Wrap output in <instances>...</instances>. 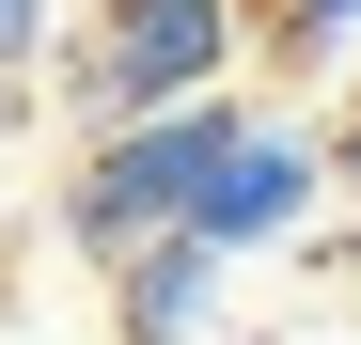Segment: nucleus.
Listing matches in <instances>:
<instances>
[{
	"mask_svg": "<svg viewBox=\"0 0 361 345\" xmlns=\"http://www.w3.org/2000/svg\"><path fill=\"white\" fill-rule=\"evenodd\" d=\"M252 126V94H157V110H126V126H79V172H63V251H142V236H173V220L204 204V172H220V142Z\"/></svg>",
	"mask_w": 361,
	"mask_h": 345,
	"instance_id": "nucleus-1",
	"label": "nucleus"
},
{
	"mask_svg": "<svg viewBox=\"0 0 361 345\" xmlns=\"http://www.w3.org/2000/svg\"><path fill=\"white\" fill-rule=\"evenodd\" d=\"M252 47H267L252 0H79V32H63L47 79H63L79 126H126V110H157V94H220Z\"/></svg>",
	"mask_w": 361,
	"mask_h": 345,
	"instance_id": "nucleus-2",
	"label": "nucleus"
},
{
	"mask_svg": "<svg viewBox=\"0 0 361 345\" xmlns=\"http://www.w3.org/2000/svg\"><path fill=\"white\" fill-rule=\"evenodd\" d=\"M330 189H345L330 126H314V110H267V94H252V126L220 142V172H204V204H189V220H204L220 251H298Z\"/></svg>",
	"mask_w": 361,
	"mask_h": 345,
	"instance_id": "nucleus-3",
	"label": "nucleus"
},
{
	"mask_svg": "<svg viewBox=\"0 0 361 345\" xmlns=\"http://www.w3.org/2000/svg\"><path fill=\"white\" fill-rule=\"evenodd\" d=\"M252 267V251H220L204 220H173V236L142 251H110V345H204L220 330V282Z\"/></svg>",
	"mask_w": 361,
	"mask_h": 345,
	"instance_id": "nucleus-4",
	"label": "nucleus"
},
{
	"mask_svg": "<svg viewBox=\"0 0 361 345\" xmlns=\"http://www.w3.org/2000/svg\"><path fill=\"white\" fill-rule=\"evenodd\" d=\"M345 47H361V0H283V16H267V63H298V79L345 63Z\"/></svg>",
	"mask_w": 361,
	"mask_h": 345,
	"instance_id": "nucleus-5",
	"label": "nucleus"
},
{
	"mask_svg": "<svg viewBox=\"0 0 361 345\" xmlns=\"http://www.w3.org/2000/svg\"><path fill=\"white\" fill-rule=\"evenodd\" d=\"M63 32H79V0H0V63H16V79L63 63Z\"/></svg>",
	"mask_w": 361,
	"mask_h": 345,
	"instance_id": "nucleus-6",
	"label": "nucleus"
},
{
	"mask_svg": "<svg viewBox=\"0 0 361 345\" xmlns=\"http://www.w3.org/2000/svg\"><path fill=\"white\" fill-rule=\"evenodd\" d=\"M330 157H345V189H361V110H330Z\"/></svg>",
	"mask_w": 361,
	"mask_h": 345,
	"instance_id": "nucleus-7",
	"label": "nucleus"
},
{
	"mask_svg": "<svg viewBox=\"0 0 361 345\" xmlns=\"http://www.w3.org/2000/svg\"><path fill=\"white\" fill-rule=\"evenodd\" d=\"M16 94H32V79H16V63H0V126H16Z\"/></svg>",
	"mask_w": 361,
	"mask_h": 345,
	"instance_id": "nucleus-8",
	"label": "nucleus"
},
{
	"mask_svg": "<svg viewBox=\"0 0 361 345\" xmlns=\"http://www.w3.org/2000/svg\"><path fill=\"white\" fill-rule=\"evenodd\" d=\"M252 16H283V0H252Z\"/></svg>",
	"mask_w": 361,
	"mask_h": 345,
	"instance_id": "nucleus-9",
	"label": "nucleus"
},
{
	"mask_svg": "<svg viewBox=\"0 0 361 345\" xmlns=\"http://www.w3.org/2000/svg\"><path fill=\"white\" fill-rule=\"evenodd\" d=\"M345 345H361V330H345Z\"/></svg>",
	"mask_w": 361,
	"mask_h": 345,
	"instance_id": "nucleus-10",
	"label": "nucleus"
}]
</instances>
